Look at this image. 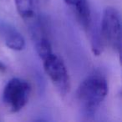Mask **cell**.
Segmentation results:
<instances>
[{
  "mask_svg": "<svg viewBox=\"0 0 122 122\" xmlns=\"http://www.w3.org/2000/svg\"><path fill=\"white\" fill-rule=\"evenodd\" d=\"M108 94V83L102 74L94 73L80 83L76 97L80 108L87 118L93 117Z\"/></svg>",
  "mask_w": 122,
  "mask_h": 122,
  "instance_id": "cell-1",
  "label": "cell"
},
{
  "mask_svg": "<svg viewBox=\"0 0 122 122\" xmlns=\"http://www.w3.org/2000/svg\"><path fill=\"white\" fill-rule=\"evenodd\" d=\"M100 29L102 42L120 55L121 51V18L118 9L107 7L104 10Z\"/></svg>",
  "mask_w": 122,
  "mask_h": 122,
  "instance_id": "cell-2",
  "label": "cell"
},
{
  "mask_svg": "<svg viewBox=\"0 0 122 122\" xmlns=\"http://www.w3.org/2000/svg\"><path fill=\"white\" fill-rule=\"evenodd\" d=\"M30 84L23 79L13 78L6 84L3 91V102L10 113L20 111L29 101Z\"/></svg>",
  "mask_w": 122,
  "mask_h": 122,
  "instance_id": "cell-3",
  "label": "cell"
},
{
  "mask_svg": "<svg viewBox=\"0 0 122 122\" xmlns=\"http://www.w3.org/2000/svg\"><path fill=\"white\" fill-rule=\"evenodd\" d=\"M44 69L61 95H65L70 89V76L63 59L54 54H50L43 59Z\"/></svg>",
  "mask_w": 122,
  "mask_h": 122,
  "instance_id": "cell-4",
  "label": "cell"
},
{
  "mask_svg": "<svg viewBox=\"0 0 122 122\" xmlns=\"http://www.w3.org/2000/svg\"><path fill=\"white\" fill-rule=\"evenodd\" d=\"M19 16L31 28L41 20L39 13V0H14Z\"/></svg>",
  "mask_w": 122,
  "mask_h": 122,
  "instance_id": "cell-5",
  "label": "cell"
},
{
  "mask_svg": "<svg viewBox=\"0 0 122 122\" xmlns=\"http://www.w3.org/2000/svg\"><path fill=\"white\" fill-rule=\"evenodd\" d=\"M70 7L81 27L85 31H90L92 27V14L88 0H64Z\"/></svg>",
  "mask_w": 122,
  "mask_h": 122,
  "instance_id": "cell-6",
  "label": "cell"
},
{
  "mask_svg": "<svg viewBox=\"0 0 122 122\" xmlns=\"http://www.w3.org/2000/svg\"><path fill=\"white\" fill-rule=\"evenodd\" d=\"M3 34L6 46L10 49L21 51L25 48V39L16 28L5 24L3 26Z\"/></svg>",
  "mask_w": 122,
  "mask_h": 122,
  "instance_id": "cell-7",
  "label": "cell"
},
{
  "mask_svg": "<svg viewBox=\"0 0 122 122\" xmlns=\"http://www.w3.org/2000/svg\"><path fill=\"white\" fill-rule=\"evenodd\" d=\"M33 40H34V43L36 52H37V54H39V56L42 60L53 53L52 45H51V43L49 41V38L47 37V34L39 36V37L36 38Z\"/></svg>",
  "mask_w": 122,
  "mask_h": 122,
  "instance_id": "cell-8",
  "label": "cell"
},
{
  "mask_svg": "<svg viewBox=\"0 0 122 122\" xmlns=\"http://www.w3.org/2000/svg\"><path fill=\"white\" fill-rule=\"evenodd\" d=\"M6 70H7V67H6V65L3 63L2 61L0 60V72H5Z\"/></svg>",
  "mask_w": 122,
  "mask_h": 122,
  "instance_id": "cell-9",
  "label": "cell"
},
{
  "mask_svg": "<svg viewBox=\"0 0 122 122\" xmlns=\"http://www.w3.org/2000/svg\"><path fill=\"white\" fill-rule=\"evenodd\" d=\"M40 1H43V2H47L48 0H40Z\"/></svg>",
  "mask_w": 122,
  "mask_h": 122,
  "instance_id": "cell-10",
  "label": "cell"
}]
</instances>
